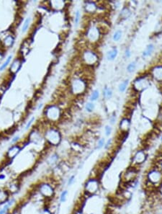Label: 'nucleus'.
<instances>
[{
  "label": "nucleus",
  "mask_w": 162,
  "mask_h": 214,
  "mask_svg": "<svg viewBox=\"0 0 162 214\" xmlns=\"http://www.w3.org/2000/svg\"><path fill=\"white\" fill-rule=\"evenodd\" d=\"M39 194L45 199L53 198L55 195V190L53 185L48 183H42L38 186Z\"/></svg>",
  "instance_id": "nucleus-1"
},
{
  "label": "nucleus",
  "mask_w": 162,
  "mask_h": 214,
  "mask_svg": "<svg viewBox=\"0 0 162 214\" xmlns=\"http://www.w3.org/2000/svg\"><path fill=\"white\" fill-rule=\"evenodd\" d=\"M45 138L51 145L58 146L61 143V136L58 130L51 128L45 132Z\"/></svg>",
  "instance_id": "nucleus-2"
},
{
  "label": "nucleus",
  "mask_w": 162,
  "mask_h": 214,
  "mask_svg": "<svg viewBox=\"0 0 162 214\" xmlns=\"http://www.w3.org/2000/svg\"><path fill=\"white\" fill-rule=\"evenodd\" d=\"M45 114L48 120L51 121H56L61 115V111L58 106L51 105L45 109Z\"/></svg>",
  "instance_id": "nucleus-3"
},
{
  "label": "nucleus",
  "mask_w": 162,
  "mask_h": 214,
  "mask_svg": "<svg viewBox=\"0 0 162 214\" xmlns=\"http://www.w3.org/2000/svg\"><path fill=\"white\" fill-rule=\"evenodd\" d=\"M23 147L18 144L12 145L8 149L6 153V159L9 161H13L22 152Z\"/></svg>",
  "instance_id": "nucleus-4"
},
{
  "label": "nucleus",
  "mask_w": 162,
  "mask_h": 214,
  "mask_svg": "<svg viewBox=\"0 0 162 214\" xmlns=\"http://www.w3.org/2000/svg\"><path fill=\"white\" fill-rule=\"evenodd\" d=\"M86 84L81 79H76L71 84V91L74 94H81L85 90Z\"/></svg>",
  "instance_id": "nucleus-5"
},
{
  "label": "nucleus",
  "mask_w": 162,
  "mask_h": 214,
  "mask_svg": "<svg viewBox=\"0 0 162 214\" xmlns=\"http://www.w3.org/2000/svg\"><path fill=\"white\" fill-rule=\"evenodd\" d=\"M20 183L19 180H12L6 184L4 188L9 193L10 195H14L19 192L20 190Z\"/></svg>",
  "instance_id": "nucleus-6"
},
{
  "label": "nucleus",
  "mask_w": 162,
  "mask_h": 214,
  "mask_svg": "<svg viewBox=\"0 0 162 214\" xmlns=\"http://www.w3.org/2000/svg\"><path fill=\"white\" fill-rule=\"evenodd\" d=\"M148 180L151 184H157L162 180V173L159 170H151L148 174Z\"/></svg>",
  "instance_id": "nucleus-7"
},
{
  "label": "nucleus",
  "mask_w": 162,
  "mask_h": 214,
  "mask_svg": "<svg viewBox=\"0 0 162 214\" xmlns=\"http://www.w3.org/2000/svg\"><path fill=\"white\" fill-rule=\"evenodd\" d=\"M99 183L97 180L91 179L86 183L85 191L89 194H94L98 190Z\"/></svg>",
  "instance_id": "nucleus-8"
},
{
  "label": "nucleus",
  "mask_w": 162,
  "mask_h": 214,
  "mask_svg": "<svg viewBox=\"0 0 162 214\" xmlns=\"http://www.w3.org/2000/svg\"><path fill=\"white\" fill-rule=\"evenodd\" d=\"M137 176V172L133 169H129L123 175V181L125 183H133Z\"/></svg>",
  "instance_id": "nucleus-9"
},
{
  "label": "nucleus",
  "mask_w": 162,
  "mask_h": 214,
  "mask_svg": "<svg viewBox=\"0 0 162 214\" xmlns=\"http://www.w3.org/2000/svg\"><path fill=\"white\" fill-rule=\"evenodd\" d=\"M10 196L11 195L5 188H0V205H4L10 199Z\"/></svg>",
  "instance_id": "nucleus-10"
},
{
  "label": "nucleus",
  "mask_w": 162,
  "mask_h": 214,
  "mask_svg": "<svg viewBox=\"0 0 162 214\" xmlns=\"http://www.w3.org/2000/svg\"><path fill=\"white\" fill-rule=\"evenodd\" d=\"M22 64V61L19 59H16L13 62V63L11 64V67L9 70H10L11 74H16L17 72H19V69H21Z\"/></svg>",
  "instance_id": "nucleus-11"
},
{
  "label": "nucleus",
  "mask_w": 162,
  "mask_h": 214,
  "mask_svg": "<svg viewBox=\"0 0 162 214\" xmlns=\"http://www.w3.org/2000/svg\"><path fill=\"white\" fill-rule=\"evenodd\" d=\"M84 60L88 64H92L97 62V58L95 54L91 51H87L84 54Z\"/></svg>",
  "instance_id": "nucleus-12"
},
{
  "label": "nucleus",
  "mask_w": 162,
  "mask_h": 214,
  "mask_svg": "<svg viewBox=\"0 0 162 214\" xmlns=\"http://www.w3.org/2000/svg\"><path fill=\"white\" fill-rule=\"evenodd\" d=\"M146 154L143 151H139L135 154V155L133 157V162L135 164H137V165H140V164H142L144 161L146 160Z\"/></svg>",
  "instance_id": "nucleus-13"
},
{
  "label": "nucleus",
  "mask_w": 162,
  "mask_h": 214,
  "mask_svg": "<svg viewBox=\"0 0 162 214\" xmlns=\"http://www.w3.org/2000/svg\"><path fill=\"white\" fill-rule=\"evenodd\" d=\"M14 43V38L12 35L8 34L2 39L3 46L6 48H11Z\"/></svg>",
  "instance_id": "nucleus-14"
},
{
  "label": "nucleus",
  "mask_w": 162,
  "mask_h": 214,
  "mask_svg": "<svg viewBox=\"0 0 162 214\" xmlns=\"http://www.w3.org/2000/svg\"><path fill=\"white\" fill-rule=\"evenodd\" d=\"M134 85H135V89H137L138 90H141L146 87L148 85V81H146L144 79H138L137 81H135Z\"/></svg>",
  "instance_id": "nucleus-15"
},
{
  "label": "nucleus",
  "mask_w": 162,
  "mask_h": 214,
  "mask_svg": "<svg viewBox=\"0 0 162 214\" xmlns=\"http://www.w3.org/2000/svg\"><path fill=\"white\" fill-rule=\"evenodd\" d=\"M152 74L156 79L162 81V67H156L152 71Z\"/></svg>",
  "instance_id": "nucleus-16"
},
{
  "label": "nucleus",
  "mask_w": 162,
  "mask_h": 214,
  "mask_svg": "<svg viewBox=\"0 0 162 214\" xmlns=\"http://www.w3.org/2000/svg\"><path fill=\"white\" fill-rule=\"evenodd\" d=\"M99 36V31L97 28H92L89 30L88 32V37L92 41H95L98 38Z\"/></svg>",
  "instance_id": "nucleus-17"
},
{
  "label": "nucleus",
  "mask_w": 162,
  "mask_h": 214,
  "mask_svg": "<svg viewBox=\"0 0 162 214\" xmlns=\"http://www.w3.org/2000/svg\"><path fill=\"white\" fill-rule=\"evenodd\" d=\"M117 54H118V50L116 49H114L108 53L107 58H108V60H113L114 59H115Z\"/></svg>",
  "instance_id": "nucleus-18"
},
{
  "label": "nucleus",
  "mask_w": 162,
  "mask_h": 214,
  "mask_svg": "<svg viewBox=\"0 0 162 214\" xmlns=\"http://www.w3.org/2000/svg\"><path fill=\"white\" fill-rule=\"evenodd\" d=\"M12 55H9L7 58H6L5 62L3 63V64H1V65L0 66V72H2V71H4V69H6V67L8 66V64L10 63L11 60H12Z\"/></svg>",
  "instance_id": "nucleus-19"
},
{
  "label": "nucleus",
  "mask_w": 162,
  "mask_h": 214,
  "mask_svg": "<svg viewBox=\"0 0 162 214\" xmlns=\"http://www.w3.org/2000/svg\"><path fill=\"white\" fill-rule=\"evenodd\" d=\"M153 49H154V47H153V45H152V44L148 45V46L146 47V49L145 51H143V56H148L149 55H151V53L153 52Z\"/></svg>",
  "instance_id": "nucleus-20"
},
{
  "label": "nucleus",
  "mask_w": 162,
  "mask_h": 214,
  "mask_svg": "<svg viewBox=\"0 0 162 214\" xmlns=\"http://www.w3.org/2000/svg\"><path fill=\"white\" fill-rule=\"evenodd\" d=\"M51 5L52 7L56 9H62L63 7L64 6V2H63L62 1H53L51 2Z\"/></svg>",
  "instance_id": "nucleus-21"
},
{
  "label": "nucleus",
  "mask_w": 162,
  "mask_h": 214,
  "mask_svg": "<svg viewBox=\"0 0 162 214\" xmlns=\"http://www.w3.org/2000/svg\"><path fill=\"white\" fill-rule=\"evenodd\" d=\"M30 21H31V19L30 17L27 18L24 22L23 25H22V33H25L26 31L27 30V29L29 28V26H30Z\"/></svg>",
  "instance_id": "nucleus-22"
},
{
  "label": "nucleus",
  "mask_w": 162,
  "mask_h": 214,
  "mask_svg": "<svg viewBox=\"0 0 162 214\" xmlns=\"http://www.w3.org/2000/svg\"><path fill=\"white\" fill-rule=\"evenodd\" d=\"M86 9L90 12H94L96 9V5L93 2H87V5H86Z\"/></svg>",
  "instance_id": "nucleus-23"
},
{
  "label": "nucleus",
  "mask_w": 162,
  "mask_h": 214,
  "mask_svg": "<svg viewBox=\"0 0 162 214\" xmlns=\"http://www.w3.org/2000/svg\"><path fill=\"white\" fill-rule=\"evenodd\" d=\"M68 193H68L67 190H64L62 193H61V195H60V198H59L60 203H63L66 202V199H67Z\"/></svg>",
  "instance_id": "nucleus-24"
},
{
  "label": "nucleus",
  "mask_w": 162,
  "mask_h": 214,
  "mask_svg": "<svg viewBox=\"0 0 162 214\" xmlns=\"http://www.w3.org/2000/svg\"><path fill=\"white\" fill-rule=\"evenodd\" d=\"M129 121L127 119H124L122 122L120 123V128L123 131H126L129 127Z\"/></svg>",
  "instance_id": "nucleus-25"
},
{
  "label": "nucleus",
  "mask_w": 162,
  "mask_h": 214,
  "mask_svg": "<svg viewBox=\"0 0 162 214\" xmlns=\"http://www.w3.org/2000/svg\"><path fill=\"white\" fill-rule=\"evenodd\" d=\"M121 36H122V32H121V30H118V31H116L114 35H113V40L115 41H119L120 39Z\"/></svg>",
  "instance_id": "nucleus-26"
},
{
  "label": "nucleus",
  "mask_w": 162,
  "mask_h": 214,
  "mask_svg": "<svg viewBox=\"0 0 162 214\" xmlns=\"http://www.w3.org/2000/svg\"><path fill=\"white\" fill-rule=\"evenodd\" d=\"M128 80H125L123 82H122L120 84L119 87V90L120 92H124L125 90L126 89V87L128 86Z\"/></svg>",
  "instance_id": "nucleus-27"
},
{
  "label": "nucleus",
  "mask_w": 162,
  "mask_h": 214,
  "mask_svg": "<svg viewBox=\"0 0 162 214\" xmlns=\"http://www.w3.org/2000/svg\"><path fill=\"white\" fill-rule=\"evenodd\" d=\"M104 94H105V96L108 99H110L112 97V95H113V92H112V90L110 88L106 87L105 89V91H104Z\"/></svg>",
  "instance_id": "nucleus-28"
},
{
  "label": "nucleus",
  "mask_w": 162,
  "mask_h": 214,
  "mask_svg": "<svg viewBox=\"0 0 162 214\" xmlns=\"http://www.w3.org/2000/svg\"><path fill=\"white\" fill-rule=\"evenodd\" d=\"M58 160V157L56 154H53V156H51L49 159H48V163L51 164V165H53V164L56 163Z\"/></svg>",
  "instance_id": "nucleus-29"
},
{
  "label": "nucleus",
  "mask_w": 162,
  "mask_h": 214,
  "mask_svg": "<svg viewBox=\"0 0 162 214\" xmlns=\"http://www.w3.org/2000/svg\"><path fill=\"white\" fill-rule=\"evenodd\" d=\"M98 97H99V91L98 90H95V91L92 93V94H91L90 99L92 101L96 100L97 98H98Z\"/></svg>",
  "instance_id": "nucleus-30"
},
{
  "label": "nucleus",
  "mask_w": 162,
  "mask_h": 214,
  "mask_svg": "<svg viewBox=\"0 0 162 214\" xmlns=\"http://www.w3.org/2000/svg\"><path fill=\"white\" fill-rule=\"evenodd\" d=\"M95 109V104H94L92 102H88L87 104H86V110H87L88 112H92Z\"/></svg>",
  "instance_id": "nucleus-31"
},
{
  "label": "nucleus",
  "mask_w": 162,
  "mask_h": 214,
  "mask_svg": "<svg viewBox=\"0 0 162 214\" xmlns=\"http://www.w3.org/2000/svg\"><path fill=\"white\" fill-rule=\"evenodd\" d=\"M135 67H136V65H135V63L133 62V63H131V64H130L128 66V72H133L135 71Z\"/></svg>",
  "instance_id": "nucleus-32"
},
{
  "label": "nucleus",
  "mask_w": 162,
  "mask_h": 214,
  "mask_svg": "<svg viewBox=\"0 0 162 214\" xmlns=\"http://www.w3.org/2000/svg\"><path fill=\"white\" fill-rule=\"evenodd\" d=\"M105 145V139L104 138H101L98 141V143H97V148L98 149H101L103 146Z\"/></svg>",
  "instance_id": "nucleus-33"
},
{
  "label": "nucleus",
  "mask_w": 162,
  "mask_h": 214,
  "mask_svg": "<svg viewBox=\"0 0 162 214\" xmlns=\"http://www.w3.org/2000/svg\"><path fill=\"white\" fill-rule=\"evenodd\" d=\"M39 214H53L48 208H43L40 211Z\"/></svg>",
  "instance_id": "nucleus-34"
},
{
  "label": "nucleus",
  "mask_w": 162,
  "mask_h": 214,
  "mask_svg": "<svg viewBox=\"0 0 162 214\" xmlns=\"http://www.w3.org/2000/svg\"><path fill=\"white\" fill-rule=\"evenodd\" d=\"M34 120H35V117H32V118L30 120V121H29L28 123H27V125H26V126H25L26 131H27V130H28L29 128H30V126H31V125L32 124V123H33Z\"/></svg>",
  "instance_id": "nucleus-35"
},
{
  "label": "nucleus",
  "mask_w": 162,
  "mask_h": 214,
  "mask_svg": "<svg viewBox=\"0 0 162 214\" xmlns=\"http://www.w3.org/2000/svg\"><path fill=\"white\" fill-rule=\"evenodd\" d=\"M80 17H81V14L79 11H77V13H76V16H75V24L76 25H78L79 23V20H80Z\"/></svg>",
  "instance_id": "nucleus-36"
},
{
  "label": "nucleus",
  "mask_w": 162,
  "mask_h": 214,
  "mask_svg": "<svg viewBox=\"0 0 162 214\" xmlns=\"http://www.w3.org/2000/svg\"><path fill=\"white\" fill-rule=\"evenodd\" d=\"M74 181H75V176H74V175H72V176H71L70 177H69V180H68V185L69 186L71 185L74 183Z\"/></svg>",
  "instance_id": "nucleus-37"
},
{
  "label": "nucleus",
  "mask_w": 162,
  "mask_h": 214,
  "mask_svg": "<svg viewBox=\"0 0 162 214\" xmlns=\"http://www.w3.org/2000/svg\"><path fill=\"white\" fill-rule=\"evenodd\" d=\"M19 140V136H15L14 138H12V141H11V144H12V145L16 144V143H17Z\"/></svg>",
  "instance_id": "nucleus-38"
},
{
  "label": "nucleus",
  "mask_w": 162,
  "mask_h": 214,
  "mask_svg": "<svg viewBox=\"0 0 162 214\" xmlns=\"http://www.w3.org/2000/svg\"><path fill=\"white\" fill-rule=\"evenodd\" d=\"M105 132H106L107 136H109L112 132V128H110V126H108V125H107V126L105 127Z\"/></svg>",
  "instance_id": "nucleus-39"
},
{
  "label": "nucleus",
  "mask_w": 162,
  "mask_h": 214,
  "mask_svg": "<svg viewBox=\"0 0 162 214\" xmlns=\"http://www.w3.org/2000/svg\"><path fill=\"white\" fill-rule=\"evenodd\" d=\"M12 214H21V210L19 208H15L11 211Z\"/></svg>",
  "instance_id": "nucleus-40"
},
{
  "label": "nucleus",
  "mask_w": 162,
  "mask_h": 214,
  "mask_svg": "<svg viewBox=\"0 0 162 214\" xmlns=\"http://www.w3.org/2000/svg\"><path fill=\"white\" fill-rule=\"evenodd\" d=\"M128 11V9H126V8H125V9H123V10L122 11V13H121V15H122V16L125 15L124 16V18H127V17H128V16L127 15V13H126V12H127Z\"/></svg>",
  "instance_id": "nucleus-41"
},
{
  "label": "nucleus",
  "mask_w": 162,
  "mask_h": 214,
  "mask_svg": "<svg viewBox=\"0 0 162 214\" xmlns=\"http://www.w3.org/2000/svg\"><path fill=\"white\" fill-rule=\"evenodd\" d=\"M7 210H6V209H4V208H0V214H5L6 213H7Z\"/></svg>",
  "instance_id": "nucleus-42"
},
{
  "label": "nucleus",
  "mask_w": 162,
  "mask_h": 214,
  "mask_svg": "<svg viewBox=\"0 0 162 214\" xmlns=\"http://www.w3.org/2000/svg\"><path fill=\"white\" fill-rule=\"evenodd\" d=\"M130 50L128 49L125 50V56L126 57H130Z\"/></svg>",
  "instance_id": "nucleus-43"
},
{
  "label": "nucleus",
  "mask_w": 162,
  "mask_h": 214,
  "mask_svg": "<svg viewBox=\"0 0 162 214\" xmlns=\"http://www.w3.org/2000/svg\"><path fill=\"white\" fill-rule=\"evenodd\" d=\"M111 141H111V139L108 140V143H107V144H106V146H105V148H106V149H107V148L108 147V146H110V143H111Z\"/></svg>",
  "instance_id": "nucleus-44"
},
{
  "label": "nucleus",
  "mask_w": 162,
  "mask_h": 214,
  "mask_svg": "<svg viewBox=\"0 0 162 214\" xmlns=\"http://www.w3.org/2000/svg\"><path fill=\"white\" fill-rule=\"evenodd\" d=\"M159 171L162 173V162H161V164H160V170H159Z\"/></svg>",
  "instance_id": "nucleus-45"
},
{
  "label": "nucleus",
  "mask_w": 162,
  "mask_h": 214,
  "mask_svg": "<svg viewBox=\"0 0 162 214\" xmlns=\"http://www.w3.org/2000/svg\"><path fill=\"white\" fill-rule=\"evenodd\" d=\"M159 191H160V193H161L162 194V185H161V187H160V188H159Z\"/></svg>",
  "instance_id": "nucleus-46"
},
{
  "label": "nucleus",
  "mask_w": 162,
  "mask_h": 214,
  "mask_svg": "<svg viewBox=\"0 0 162 214\" xmlns=\"http://www.w3.org/2000/svg\"><path fill=\"white\" fill-rule=\"evenodd\" d=\"M5 214H12V213H11L10 211H9V212H7V213H6Z\"/></svg>",
  "instance_id": "nucleus-47"
}]
</instances>
